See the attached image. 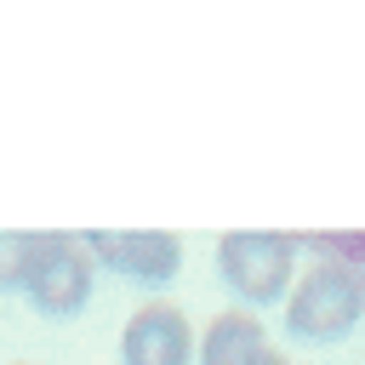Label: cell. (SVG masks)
<instances>
[{"instance_id": "cell-1", "label": "cell", "mask_w": 365, "mask_h": 365, "mask_svg": "<svg viewBox=\"0 0 365 365\" xmlns=\"http://www.w3.org/2000/svg\"><path fill=\"white\" fill-rule=\"evenodd\" d=\"M297 251H302L297 234L240 228V234H222L217 240V274H222V285L240 302L268 308V302L291 297V285H297Z\"/></svg>"}, {"instance_id": "cell-2", "label": "cell", "mask_w": 365, "mask_h": 365, "mask_svg": "<svg viewBox=\"0 0 365 365\" xmlns=\"http://www.w3.org/2000/svg\"><path fill=\"white\" fill-rule=\"evenodd\" d=\"M97 262L80 234H29V257L17 274V291L46 314V319H74L91 302Z\"/></svg>"}, {"instance_id": "cell-3", "label": "cell", "mask_w": 365, "mask_h": 365, "mask_svg": "<svg viewBox=\"0 0 365 365\" xmlns=\"http://www.w3.org/2000/svg\"><path fill=\"white\" fill-rule=\"evenodd\" d=\"M365 319V279L342 262H314L285 297V331L302 342H342Z\"/></svg>"}, {"instance_id": "cell-4", "label": "cell", "mask_w": 365, "mask_h": 365, "mask_svg": "<svg viewBox=\"0 0 365 365\" xmlns=\"http://www.w3.org/2000/svg\"><path fill=\"white\" fill-rule=\"evenodd\" d=\"M80 240H86L91 262H103L108 274H120L131 285H171L177 268H182V240L177 234H160V228H131V234L91 228Z\"/></svg>"}, {"instance_id": "cell-5", "label": "cell", "mask_w": 365, "mask_h": 365, "mask_svg": "<svg viewBox=\"0 0 365 365\" xmlns=\"http://www.w3.org/2000/svg\"><path fill=\"white\" fill-rule=\"evenodd\" d=\"M120 365H194V325L171 302H143L120 331Z\"/></svg>"}, {"instance_id": "cell-6", "label": "cell", "mask_w": 365, "mask_h": 365, "mask_svg": "<svg viewBox=\"0 0 365 365\" xmlns=\"http://www.w3.org/2000/svg\"><path fill=\"white\" fill-rule=\"evenodd\" d=\"M268 348H274V342H268L262 319H257L251 308H228V314H217V319L200 331L194 359H200V365H257Z\"/></svg>"}, {"instance_id": "cell-7", "label": "cell", "mask_w": 365, "mask_h": 365, "mask_svg": "<svg viewBox=\"0 0 365 365\" xmlns=\"http://www.w3.org/2000/svg\"><path fill=\"white\" fill-rule=\"evenodd\" d=\"M23 257H29V234H0V285H17Z\"/></svg>"}, {"instance_id": "cell-8", "label": "cell", "mask_w": 365, "mask_h": 365, "mask_svg": "<svg viewBox=\"0 0 365 365\" xmlns=\"http://www.w3.org/2000/svg\"><path fill=\"white\" fill-rule=\"evenodd\" d=\"M257 365H291V359H285V354H279V348H268V354H262V359H257Z\"/></svg>"}]
</instances>
